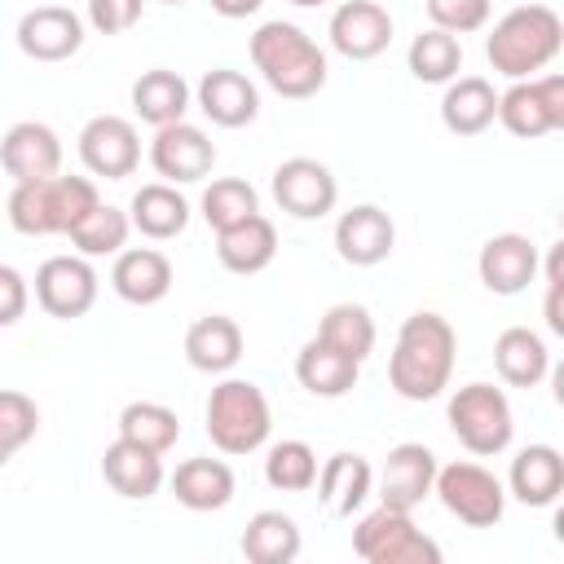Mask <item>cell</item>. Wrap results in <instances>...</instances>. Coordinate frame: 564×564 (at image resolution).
<instances>
[{
  "mask_svg": "<svg viewBox=\"0 0 564 564\" xmlns=\"http://www.w3.org/2000/svg\"><path fill=\"white\" fill-rule=\"evenodd\" d=\"M458 357V335L441 313H410L397 330L388 357V383L401 401H432L449 388Z\"/></svg>",
  "mask_w": 564,
  "mask_h": 564,
  "instance_id": "cell-1",
  "label": "cell"
},
{
  "mask_svg": "<svg viewBox=\"0 0 564 564\" xmlns=\"http://www.w3.org/2000/svg\"><path fill=\"white\" fill-rule=\"evenodd\" d=\"M564 48V22L551 4H516L502 13L485 40V57L507 79H533Z\"/></svg>",
  "mask_w": 564,
  "mask_h": 564,
  "instance_id": "cell-2",
  "label": "cell"
},
{
  "mask_svg": "<svg viewBox=\"0 0 564 564\" xmlns=\"http://www.w3.org/2000/svg\"><path fill=\"white\" fill-rule=\"evenodd\" d=\"M251 62L260 70V79L291 101L317 97L326 88V53L313 44V35H304L295 22H264L251 35Z\"/></svg>",
  "mask_w": 564,
  "mask_h": 564,
  "instance_id": "cell-3",
  "label": "cell"
},
{
  "mask_svg": "<svg viewBox=\"0 0 564 564\" xmlns=\"http://www.w3.org/2000/svg\"><path fill=\"white\" fill-rule=\"evenodd\" d=\"M101 203L88 176H48V181H18L9 194V225L26 238L66 234L84 212Z\"/></svg>",
  "mask_w": 564,
  "mask_h": 564,
  "instance_id": "cell-4",
  "label": "cell"
},
{
  "mask_svg": "<svg viewBox=\"0 0 564 564\" xmlns=\"http://www.w3.org/2000/svg\"><path fill=\"white\" fill-rule=\"evenodd\" d=\"M203 419H207V436L220 454H256L273 432L269 401H264L260 383H251V379H220L207 397Z\"/></svg>",
  "mask_w": 564,
  "mask_h": 564,
  "instance_id": "cell-5",
  "label": "cell"
},
{
  "mask_svg": "<svg viewBox=\"0 0 564 564\" xmlns=\"http://www.w3.org/2000/svg\"><path fill=\"white\" fill-rule=\"evenodd\" d=\"M445 419H449V432L458 436V445L467 454H476V458L502 454L511 445V436H516L511 401L494 383H463V388H454V397L445 405Z\"/></svg>",
  "mask_w": 564,
  "mask_h": 564,
  "instance_id": "cell-6",
  "label": "cell"
},
{
  "mask_svg": "<svg viewBox=\"0 0 564 564\" xmlns=\"http://www.w3.org/2000/svg\"><path fill=\"white\" fill-rule=\"evenodd\" d=\"M352 551L366 564H441V546L410 520V511L383 502L352 524Z\"/></svg>",
  "mask_w": 564,
  "mask_h": 564,
  "instance_id": "cell-7",
  "label": "cell"
},
{
  "mask_svg": "<svg viewBox=\"0 0 564 564\" xmlns=\"http://www.w3.org/2000/svg\"><path fill=\"white\" fill-rule=\"evenodd\" d=\"M432 494L441 498V507L471 524V529H494L507 511V485L480 467V463H445L436 467V480H432Z\"/></svg>",
  "mask_w": 564,
  "mask_h": 564,
  "instance_id": "cell-8",
  "label": "cell"
},
{
  "mask_svg": "<svg viewBox=\"0 0 564 564\" xmlns=\"http://www.w3.org/2000/svg\"><path fill=\"white\" fill-rule=\"evenodd\" d=\"M498 123L524 141L560 132L564 128V75L516 79L507 93H498Z\"/></svg>",
  "mask_w": 564,
  "mask_h": 564,
  "instance_id": "cell-9",
  "label": "cell"
},
{
  "mask_svg": "<svg viewBox=\"0 0 564 564\" xmlns=\"http://www.w3.org/2000/svg\"><path fill=\"white\" fill-rule=\"evenodd\" d=\"M273 198L295 220H322L326 212H335L339 185H335V172L326 163L295 154V159H282L273 167Z\"/></svg>",
  "mask_w": 564,
  "mask_h": 564,
  "instance_id": "cell-10",
  "label": "cell"
},
{
  "mask_svg": "<svg viewBox=\"0 0 564 564\" xmlns=\"http://www.w3.org/2000/svg\"><path fill=\"white\" fill-rule=\"evenodd\" d=\"M35 300L48 317H84L97 304V269L88 256H48L35 269Z\"/></svg>",
  "mask_w": 564,
  "mask_h": 564,
  "instance_id": "cell-11",
  "label": "cell"
},
{
  "mask_svg": "<svg viewBox=\"0 0 564 564\" xmlns=\"http://www.w3.org/2000/svg\"><path fill=\"white\" fill-rule=\"evenodd\" d=\"M150 167H154L167 185H194V181H203V176L216 167V145H212V137H207L203 128L176 119V123L154 128Z\"/></svg>",
  "mask_w": 564,
  "mask_h": 564,
  "instance_id": "cell-12",
  "label": "cell"
},
{
  "mask_svg": "<svg viewBox=\"0 0 564 564\" xmlns=\"http://www.w3.org/2000/svg\"><path fill=\"white\" fill-rule=\"evenodd\" d=\"M79 159L93 176H106V181H123L137 172L141 163V137H137V123L123 119V115H97L84 123L79 132Z\"/></svg>",
  "mask_w": 564,
  "mask_h": 564,
  "instance_id": "cell-13",
  "label": "cell"
},
{
  "mask_svg": "<svg viewBox=\"0 0 564 564\" xmlns=\"http://www.w3.org/2000/svg\"><path fill=\"white\" fill-rule=\"evenodd\" d=\"M330 48L348 62H370L392 44V13L379 0H344L330 13Z\"/></svg>",
  "mask_w": 564,
  "mask_h": 564,
  "instance_id": "cell-14",
  "label": "cell"
},
{
  "mask_svg": "<svg viewBox=\"0 0 564 564\" xmlns=\"http://www.w3.org/2000/svg\"><path fill=\"white\" fill-rule=\"evenodd\" d=\"M13 40L31 62H66L84 44V18L66 4H40L18 18Z\"/></svg>",
  "mask_w": 564,
  "mask_h": 564,
  "instance_id": "cell-15",
  "label": "cell"
},
{
  "mask_svg": "<svg viewBox=\"0 0 564 564\" xmlns=\"http://www.w3.org/2000/svg\"><path fill=\"white\" fill-rule=\"evenodd\" d=\"M397 247V225L383 207L375 203H357L348 207L339 220H335V251L344 264L352 269H370V264H383Z\"/></svg>",
  "mask_w": 564,
  "mask_h": 564,
  "instance_id": "cell-16",
  "label": "cell"
},
{
  "mask_svg": "<svg viewBox=\"0 0 564 564\" xmlns=\"http://www.w3.org/2000/svg\"><path fill=\"white\" fill-rule=\"evenodd\" d=\"M436 454L419 441H401L388 449L383 458V471H379V502L383 507H397V511H414L427 494H432V480H436Z\"/></svg>",
  "mask_w": 564,
  "mask_h": 564,
  "instance_id": "cell-17",
  "label": "cell"
},
{
  "mask_svg": "<svg viewBox=\"0 0 564 564\" xmlns=\"http://www.w3.org/2000/svg\"><path fill=\"white\" fill-rule=\"evenodd\" d=\"M0 167L18 181H48L62 172V141L48 123L40 119H22L4 132L0 141Z\"/></svg>",
  "mask_w": 564,
  "mask_h": 564,
  "instance_id": "cell-18",
  "label": "cell"
},
{
  "mask_svg": "<svg viewBox=\"0 0 564 564\" xmlns=\"http://www.w3.org/2000/svg\"><path fill=\"white\" fill-rule=\"evenodd\" d=\"M538 247L524 234H494L476 256V273L494 295H520L538 278Z\"/></svg>",
  "mask_w": 564,
  "mask_h": 564,
  "instance_id": "cell-19",
  "label": "cell"
},
{
  "mask_svg": "<svg viewBox=\"0 0 564 564\" xmlns=\"http://www.w3.org/2000/svg\"><path fill=\"white\" fill-rule=\"evenodd\" d=\"M194 97H198V110H203L216 128H247V123L260 115V93H256V84H251L242 70H234V66L207 70V75L198 79Z\"/></svg>",
  "mask_w": 564,
  "mask_h": 564,
  "instance_id": "cell-20",
  "label": "cell"
},
{
  "mask_svg": "<svg viewBox=\"0 0 564 564\" xmlns=\"http://www.w3.org/2000/svg\"><path fill=\"white\" fill-rule=\"evenodd\" d=\"M101 476L106 485L119 494V498H132V502H145L163 489L167 471H163V454L145 449V445H132V441H110L106 454H101Z\"/></svg>",
  "mask_w": 564,
  "mask_h": 564,
  "instance_id": "cell-21",
  "label": "cell"
},
{
  "mask_svg": "<svg viewBox=\"0 0 564 564\" xmlns=\"http://www.w3.org/2000/svg\"><path fill=\"white\" fill-rule=\"evenodd\" d=\"M110 286L119 300L145 308V304H159L167 291H172V260L154 247H123L115 256V269H110Z\"/></svg>",
  "mask_w": 564,
  "mask_h": 564,
  "instance_id": "cell-22",
  "label": "cell"
},
{
  "mask_svg": "<svg viewBox=\"0 0 564 564\" xmlns=\"http://www.w3.org/2000/svg\"><path fill=\"white\" fill-rule=\"evenodd\" d=\"M317 502L330 511V516H339V520H348L352 511H361V502L375 494V471H370V463L361 458V454H352V449H339V454H330L322 467H317Z\"/></svg>",
  "mask_w": 564,
  "mask_h": 564,
  "instance_id": "cell-23",
  "label": "cell"
},
{
  "mask_svg": "<svg viewBox=\"0 0 564 564\" xmlns=\"http://www.w3.org/2000/svg\"><path fill=\"white\" fill-rule=\"evenodd\" d=\"M507 494L524 507H551L564 494V454L555 445H524L511 458Z\"/></svg>",
  "mask_w": 564,
  "mask_h": 564,
  "instance_id": "cell-24",
  "label": "cell"
},
{
  "mask_svg": "<svg viewBox=\"0 0 564 564\" xmlns=\"http://www.w3.org/2000/svg\"><path fill=\"white\" fill-rule=\"evenodd\" d=\"M278 256V229L269 216H247L229 229H216V260L229 269V273H260L269 269Z\"/></svg>",
  "mask_w": 564,
  "mask_h": 564,
  "instance_id": "cell-25",
  "label": "cell"
},
{
  "mask_svg": "<svg viewBox=\"0 0 564 564\" xmlns=\"http://www.w3.org/2000/svg\"><path fill=\"white\" fill-rule=\"evenodd\" d=\"M498 119V93L485 75H454L441 97V123L454 137H476Z\"/></svg>",
  "mask_w": 564,
  "mask_h": 564,
  "instance_id": "cell-26",
  "label": "cell"
},
{
  "mask_svg": "<svg viewBox=\"0 0 564 564\" xmlns=\"http://www.w3.org/2000/svg\"><path fill=\"white\" fill-rule=\"evenodd\" d=\"M185 361L203 375H225L242 361V326L225 313H207L185 330Z\"/></svg>",
  "mask_w": 564,
  "mask_h": 564,
  "instance_id": "cell-27",
  "label": "cell"
},
{
  "mask_svg": "<svg viewBox=\"0 0 564 564\" xmlns=\"http://www.w3.org/2000/svg\"><path fill=\"white\" fill-rule=\"evenodd\" d=\"M167 485L185 511H220L234 502V489H238L229 463H220V458H185V463H176Z\"/></svg>",
  "mask_w": 564,
  "mask_h": 564,
  "instance_id": "cell-28",
  "label": "cell"
},
{
  "mask_svg": "<svg viewBox=\"0 0 564 564\" xmlns=\"http://www.w3.org/2000/svg\"><path fill=\"white\" fill-rule=\"evenodd\" d=\"M128 220H132V229H137L141 238L167 242V238L185 234V225H189V203H185V194H181L176 185L150 181V185H141V189L132 194Z\"/></svg>",
  "mask_w": 564,
  "mask_h": 564,
  "instance_id": "cell-29",
  "label": "cell"
},
{
  "mask_svg": "<svg viewBox=\"0 0 564 564\" xmlns=\"http://www.w3.org/2000/svg\"><path fill=\"white\" fill-rule=\"evenodd\" d=\"M494 370L511 388H538L546 379V370H551V348H546V339L538 330L507 326L494 339Z\"/></svg>",
  "mask_w": 564,
  "mask_h": 564,
  "instance_id": "cell-30",
  "label": "cell"
},
{
  "mask_svg": "<svg viewBox=\"0 0 564 564\" xmlns=\"http://www.w3.org/2000/svg\"><path fill=\"white\" fill-rule=\"evenodd\" d=\"M357 375H361V361L344 357L339 348H330V344L317 339V335H313V339L300 348V357H295V379H300V388H308L313 397H326V401L348 397V392L357 388Z\"/></svg>",
  "mask_w": 564,
  "mask_h": 564,
  "instance_id": "cell-31",
  "label": "cell"
},
{
  "mask_svg": "<svg viewBox=\"0 0 564 564\" xmlns=\"http://www.w3.org/2000/svg\"><path fill=\"white\" fill-rule=\"evenodd\" d=\"M132 110L141 123L150 128H163V123H176L185 119L189 110V84L167 70V66H154V70H141L137 84H132Z\"/></svg>",
  "mask_w": 564,
  "mask_h": 564,
  "instance_id": "cell-32",
  "label": "cell"
},
{
  "mask_svg": "<svg viewBox=\"0 0 564 564\" xmlns=\"http://www.w3.org/2000/svg\"><path fill=\"white\" fill-rule=\"evenodd\" d=\"M238 546L251 564H291L300 555L304 538H300V524L286 511H256L247 520Z\"/></svg>",
  "mask_w": 564,
  "mask_h": 564,
  "instance_id": "cell-33",
  "label": "cell"
},
{
  "mask_svg": "<svg viewBox=\"0 0 564 564\" xmlns=\"http://www.w3.org/2000/svg\"><path fill=\"white\" fill-rule=\"evenodd\" d=\"M405 62H410V75L419 84H449L463 70V44H458V35L432 26V31H419L410 40Z\"/></svg>",
  "mask_w": 564,
  "mask_h": 564,
  "instance_id": "cell-34",
  "label": "cell"
},
{
  "mask_svg": "<svg viewBox=\"0 0 564 564\" xmlns=\"http://www.w3.org/2000/svg\"><path fill=\"white\" fill-rule=\"evenodd\" d=\"M128 234H132V220H128V212H119V207H110V203H97L93 212H84L70 229H66V238L75 242V251L79 256H119L123 247H128Z\"/></svg>",
  "mask_w": 564,
  "mask_h": 564,
  "instance_id": "cell-35",
  "label": "cell"
},
{
  "mask_svg": "<svg viewBox=\"0 0 564 564\" xmlns=\"http://www.w3.org/2000/svg\"><path fill=\"white\" fill-rule=\"evenodd\" d=\"M119 436L132 445H145L154 454H167L181 441V419H176V410H167L159 401H128L119 410Z\"/></svg>",
  "mask_w": 564,
  "mask_h": 564,
  "instance_id": "cell-36",
  "label": "cell"
},
{
  "mask_svg": "<svg viewBox=\"0 0 564 564\" xmlns=\"http://www.w3.org/2000/svg\"><path fill=\"white\" fill-rule=\"evenodd\" d=\"M317 339H326L330 348H339L352 361H366L375 352V317L361 304H330L317 326Z\"/></svg>",
  "mask_w": 564,
  "mask_h": 564,
  "instance_id": "cell-37",
  "label": "cell"
},
{
  "mask_svg": "<svg viewBox=\"0 0 564 564\" xmlns=\"http://www.w3.org/2000/svg\"><path fill=\"white\" fill-rule=\"evenodd\" d=\"M264 480L278 494H308L317 480V454L308 441H278L264 454Z\"/></svg>",
  "mask_w": 564,
  "mask_h": 564,
  "instance_id": "cell-38",
  "label": "cell"
},
{
  "mask_svg": "<svg viewBox=\"0 0 564 564\" xmlns=\"http://www.w3.org/2000/svg\"><path fill=\"white\" fill-rule=\"evenodd\" d=\"M198 212H203V220L212 229H229V225H238V220H247V216L260 212V194L242 176H220V181H212L203 189Z\"/></svg>",
  "mask_w": 564,
  "mask_h": 564,
  "instance_id": "cell-39",
  "label": "cell"
},
{
  "mask_svg": "<svg viewBox=\"0 0 564 564\" xmlns=\"http://www.w3.org/2000/svg\"><path fill=\"white\" fill-rule=\"evenodd\" d=\"M35 432H40V405L18 388H0V467L22 445H31Z\"/></svg>",
  "mask_w": 564,
  "mask_h": 564,
  "instance_id": "cell-40",
  "label": "cell"
},
{
  "mask_svg": "<svg viewBox=\"0 0 564 564\" xmlns=\"http://www.w3.org/2000/svg\"><path fill=\"white\" fill-rule=\"evenodd\" d=\"M489 0H427V18L432 26L449 31V35H467V31H480L489 22Z\"/></svg>",
  "mask_w": 564,
  "mask_h": 564,
  "instance_id": "cell-41",
  "label": "cell"
},
{
  "mask_svg": "<svg viewBox=\"0 0 564 564\" xmlns=\"http://www.w3.org/2000/svg\"><path fill=\"white\" fill-rule=\"evenodd\" d=\"M145 0H88V26L97 35H123L141 22Z\"/></svg>",
  "mask_w": 564,
  "mask_h": 564,
  "instance_id": "cell-42",
  "label": "cell"
},
{
  "mask_svg": "<svg viewBox=\"0 0 564 564\" xmlns=\"http://www.w3.org/2000/svg\"><path fill=\"white\" fill-rule=\"evenodd\" d=\"M26 304H31V286H26V278H22L13 264H0V326L22 322Z\"/></svg>",
  "mask_w": 564,
  "mask_h": 564,
  "instance_id": "cell-43",
  "label": "cell"
},
{
  "mask_svg": "<svg viewBox=\"0 0 564 564\" xmlns=\"http://www.w3.org/2000/svg\"><path fill=\"white\" fill-rule=\"evenodd\" d=\"M560 295H564V278H546V330H551V335H564V308H560Z\"/></svg>",
  "mask_w": 564,
  "mask_h": 564,
  "instance_id": "cell-44",
  "label": "cell"
},
{
  "mask_svg": "<svg viewBox=\"0 0 564 564\" xmlns=\"http://www.w3.org/2000/svg\"><path fill=\"white\" fill-rule=\"evenodd\" d=\"M207 4H212L220 18H251L264 0H207Z\"/></svg>",
  "mask_w": 564,
  "mask_h": 564,
  "instance_id": "cell-45",
  "label": "cell"
},
{
  "mask_svg": "<svg viewBox=\"0 0 564 564\" xmlns=\"http://www.w3.org/2000/svg\"><path fill=\"white\" fill-rule=\"evenodd\" d=\"M291 4H300V9H313V4H326V0H291Z\"/></svg>",
  "mask_w": 564,
  "mask_h": 564,
  "instance_id": "cell-46",
  "label": "cell"
},
{
  "mask_svg": "<svg viewBox=\"0 0 564 564\" xmlns=\"http://www.w3.org/2000/svg\"><path fill=\"white\" fill-rule=\"evenodd\" d=\"M163 4H185V0H163Z\"/></svg>",
  "mask_w": 564,
  "mask_h": 564,
  "instance_id": "cell-47",
  "label": "cell"
}]
</instances>
